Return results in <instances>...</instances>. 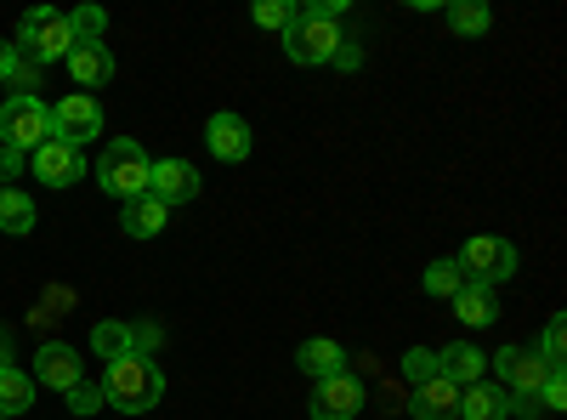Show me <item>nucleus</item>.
I'll return each instance as SVG.
<instances>
[{"label":"nucleus","instance_id":"obj_1","mask_svg":"<svg viewBox=\"0 0 567 420\" xmlns=\"http://www.w3.org/2000/svg\"><path fill=\"white\" fill-rule=\"evenodd\" d=\"M103 398H109L114 409H125V414H148V409H159V398H165V369H159L154 358L131 352V358H120V363L103 369Z\"/></svg>","mask_w":567,"mask_h":420},{"label":"nucleus","instance_id":"obj_2","mask_svg":"<svg viewBox=\"0 0 567 420\" xmlns=\"http://www.w3.org/2000/svg\"><path fill=\"white\" fill-rule=\"evenodd\" d=\"M18 58H29V63H69V52H74V34H69V18L58 12V7H34V12H23V23H18Z\"/></svg>","mask_w":567,"mask_h":420},{"label":"nucleus","instance_id":"obj_3","mask_svg":"<svg viewBox=\"0 0 567 420\" xmlns=\"http://www.w3.org/2000/svg\"><path fill=\"white\" fill-rule=\"evenodd\" d=\"M148 154H142V143L136 136H114V143L103 148V160H97V182H103V194H114L120 205L125 199H142L148 194Z\"/></svg>","mask_w":567,"mask_h":420},{"label":"nucleus","instance_id":"obj_4","mask_svg":"<svg viewBox=\"0 0 567 420\" xmlns=\"http://www.w3.org/2000/svg\"><path fill=\"white\" fill-rule=\"evenodd\" d=\"M341 23H329V18H312V12H301L296 7V18H290V29H284V58H290L296 69H323L329 58L341 52Z\"/></svg>","mask_w":567,"mask_h":420},{"label":"nucleus","instance_id":"obj_5","mask_svg":"<svg viewBox=\"0 0 567 420\" xmlns=\"http://www.w3.org/2000/svg\"><path fill=\"white\" fill-rule=\"evenodd\" d=\"M52 103L45 98H7L0 103V148L34 154L40 143H52Z\"/></svg>","mask_w":567,"mask_h":420},{"label":"nucleus","instance_id":"obj_6","mask_svg":"<svg viewBox=\"0 0 567 420\" xmlns=\"http://www.w3.org/2000/svg\"><path fill=\"white\" fill-rule=\"evenodd\" d=\"M159 341H165V330L154 318H103L97 330H91V352H97L103 363H120V358H131V352H142V358H154L159 352Z\"/></svg>","mask_w":567,"mask_h":420},{"label":"nucleus","instance_id":"obj_7","mask_svg":"<svg viewBox=\"0 0 567 420\" xmlns=\"http://www.w3.org/2000/svg\"><path fill=\"white\" fill-rule=\"evenodd\" d=\"M454 262L465 267L471 285H488V290L505 285V278H516V245H511V239H494V233H477V239H465Z\"/></svg>","mask_w":567,"mask_h":420},{"label":"nucleus","instance_id":"obj_8","mask_svg":"<svg viewBox=\"0 0 567 420\" xmlns=\"http://www.w3.org/2000/svg\"><path fill=\"white\" fill-rule=\"evenodd\" d=\"M488 363H494V381H499L511 398H539V387H545V376H550L545 358H539L534 347H499Z\"/></svg>","mask_w":567,"mask_h":420},{"label":"nucleus","instance_id":"obj_9","mask_svg":"<svg viewBox=\"0 0 567 420\" xmlns=\"http://www.w3.org/2000/svg\"><path fill=\"white\" fill-rule=\"evenodd\" d=\"M52 131L63 136V143L85 148L91 136H103V103L91 98V91H69L63 103H52Z\"/></svg>","mask_w":567,"mask_h":420},{"label":"nucleus","instance_id":"obj_10","mask_svg":"<svg viewBox=\"0 0 567 420\" xmlns=\"http://www.w3.org/2000/svg\"><path fill=\"white\" fill-rule=\"evenodd\" d=\"M199 188H205V176H199L194 160H154V165H148V194H154L165 211L199 199Z\"/></svg>","mask_w":567,"mask_h":420},{"label":"nucleus","instance_id":"obj_11","mask_svg":"<svg viewBox=\"0 0 567 420\" xmlns=\"http://www.w3.org/2000/svg\"><path fill=\"white\" fill-rule=\"evenodd\" d=\"M29 171L45 182V188H74V182L85 176V148L52 136V143H40V148L29 154Z\"/></svg>","mask_w":567,"mask_h":420},{"label":"nucleus","instance_id":"obj_12","mask_svg":"<svg viewBox=\"0 0 567 420\" xmlns=\"http://www.w3.org/2000/svg\"><path fill=\"white\" fill-rule=\"evenodd\" d=\"M205 148H210L221 165H245V160H250V148H256V143H250L245 114H227V109H221V114H210V120H205Z\"/></svg>","mask_w":567,"mask_h":420},{"label":"nucleus","instance_id":"obj_13","mask_svg":"<svg viewBox=\"0 0 567 420\" xmlns=\"http://www.w3.org/2000/svg\"><path fill=\"white\" fill-rule=\"evenodd\" d=\"M358 409H363V381L352 376V369L318 381V392H312V420H352Z\"/></svg>","mask_w":567,"mask_h":420},{"label":"nucleus","instance_id":"obj_14","mask_svg":"<svg viewBox=\"0 0 567 420\" xmlns=\"http://www.w3.org/2000/svg\"><path fill=\"white\" fill-rule=\"evenodd\" d=\"M74 381H85V376H80V352L63 347V341H45V347L34 352V387H58V392H69Z\"/></svg>","mask_w":567,"mask_h":420},{"label":"nucleus","instance_id":"obj_15","mask_svg":"<svg viewBox=\"0 0 567 420\" xmlns=\"http://www.w3.org/2000/svg\"><path fill=\"white\" fill-rule=\"evenodd\" d=\"M437 376L454 387H477V381H488V352H477L471 341H454L437 352Z\"/></svg>","mask_w":567,"mask_h":420},{"label":"nucleus","instance_id":"obj_16","mask_svg":"<svg viewBox=\"0 0 567 420\" xmlns=\"http://www.w3.org/2000/svg\"><path fill=\"white\" fill-rule=\"evenodd\" d=\"M352 358H347V347L341 341H323V336H312V341H301L296 347V369L301 376H312V381H329V376H341Z\"/></svg>","mask_w":567,"mask_h":420},{"label":"nucleus","instance_id":"obj_17","mask_svg":"<svg viewBox=\"0 0 567 420\" xmlns=\"http://www.w3.org/2000/svg\"><path fill=\"white\" fill-rule=\"evenodd\" d=\"M409 409H414V420H460V387L443 381V376H432L425 387H414Z\"/></svg>","mask_w":567,"mask_h":420},{"label":"nucleus","instance_id":"obj_18","mask_svg":"<svg viewBox=\"0 0 567 420\" xmlns=\"http://www.w3.org/2000/svg\"><path fill=\"white\" fill-rule=\"evenodd\" d=\"M505 414H511V392L499 381L460 387V420H505Z\"/></svg>","mask_w":567,"mask_h":420},{"label":"nucleus","instance_id":"obj_19","mask_svg":"<svg viewBox=\"0 0 567 420\" xmlns=\"http://www.w3.org/2000/svg\"><path fill=\"white\" fill-rule=\"evenodd\" d=\"M69 74H74L80 91L109 85V80H114V52H109L103 40H97V45H74V52H69Z\"/></svg>","mask_w":567,"mask_h":420},{"label":"nucleus","instance_id":"obj_20","mask_svg":"<svg viewBox=\"0 0 567 420\" xmlns=\"http://www.w3.org/2000/svg\"><path fill=\"white\" fill-rule=\"evenodd\" d=\"M165 222H171V211H165L154 194L125 199V211H120V227L131 233V239H154V233H165Z\"/></svg>","mask_w":567,"mask_h":420},{"label":"nucleus","instance_id":"obj_21","mask_svg":"<svg viewBox=\"0 0 567 420\" xmlns=\"http://www.w3.org/2000/svg\"><path fill=\"white\" fill-rule=\"evenodd\" d=\"M454 313H460L465 330H488V324H499V301H494L488 285H465V290L454 296Z\"/></svg>","mask_w":567,"mask_h":420},{"label":"nucleus","instance_id":"obj_22","mask_svg":"<svg viewBox=\"0 0 567 420\" xmlns=\"http://www.w3.org/2000/svg\"><path fill=\"white\" fill-rule=\"evenodd\" d=\"M40 216H34V199L23 188H0V233H12V239H23V233H34Z\"/></svg>","mask_w":567,"mask_h":420},{"label":"nucleus","instance_id":"obj_23","mask_svg":"<svg viewBox=\"0 0 567 420\" xmlns=\"http://www.w3.org/2000/svg\"><path fill=\"white\" fill-rule=\"evenodd\" d=\"M34 403V376H29V369H18V363H7V369H0V414H23Z\"/></svg>","mask_w":567,"mask_h":420},{"label":"nucleus","instance_id":"obj_24","mask_svg":"<svg viewBox=\"0 0 567 420\" xmlns=\"http://www.w3.org/2000/svg\"><path fill=\"white\" fill-rule=\"evenodd\" d=\"M465 285H471V278H465V267L454 256H437L432 267H425V296H437V301H454Z\"/></svg>","mask_w":567,"mask_h":420},{"label":"nucleus","instance_id":"obj_25","mask_svg":"<svg viewBox=\"0 0 567 420\" xmlns=\"http://www.w3.org/2000/svg\"><path fill=\"white\" fill-rule=\"evenodd\" d=\"M63 18H69L74 45H97L103 29H109V12H103V7H74V12H63Z\"/></svg>","mask_w":567,"mask_h":420},{"label":"nucleus","instance_id":"obj_26","mask_svg":"<svg viewBox=\"0 0 567 420\" xmlns=\"http://www.w3.org/2000/svg\"><path fill=\"white\" fill-rule=\"evenodd\" d=\"M488 7H483V0H454V7H449V29L454 34H488Z\"/></svg>","mask_w":567,"mask_h":420},{"label":"nucleus","instance_id":"obj_27","mask_svg":"<svg viewBox=\"0 0 567 420\" xmlns=\"http://www.w3.org/2000/svg\"><path fill=\"white\" fill-rule=\"evenodd\" d=\"M398 369H403V381H409V387H425V381L437 376V352H432V347H409Z\"/></svg>","mask_w":567,"mask_h":420},{"label":"nucleus","instance_id":"obj_28","mask_svg":"<svg viewBox=\"0 0 567 420\" xmlns=\"http://www.w3.org/2000/svg\"><path fill=\"white\" fill-rule=\"evenodd\" d=\"M539 358H545V369H561L567 363V324L561 318H550L545 324V336H539V347H534Z\"/></svg>","mask_w":567,"mask_h":420},{"label":"nucleus","instance_id":"obj_29","mask_svg":"<svg viewBox=\"0 0 567 420\" xmlns=\"http://www.w3.org/2000/svg\"><path fill=\"white\" fill-rule=\"evenodd\" d=\"M250 18H256V29H290V18H296V0H256L250 7Z\"/></svg>","mask_w":567,"mask_h":420},{"label":"nucleus","instance_id":"obj_30","mask_svg":"<svg viewBox=\"0 0 567 420\" xmlns=\"http://www.w3.org/2000/svg\"><path fill=\"white\" fill-rule=\"evenodd\" d=\"M63 403H69L74 414H97V409H109V398H103V381H74V387L63 392Z\"/></svg>","mask_w":567,"mask_h":420},{"label":"nucleus","instance_id":"obj_31","mask_svg":"<svg viewBox=\"0 0 567 420\" xmlns=\"http://www.w3.org/2000/svg\"><path fill=\"white\" fill-rule=\"evenodd\" d=\"M12 98H40V63H29V58H18V69H12Z\"/></svg>","mask_w":567,"mask_h":420},{"label":"nucleus","instance_id":"obj_32","mask_svg":"<svg viewBox=\"0 0 567 420\" xmlns=\"http://www.w3.org/2000/svg\"><path fill=\"white\" fill-rule=\"evenodd\" d=\"M539 409H550V414L567 409V376H561V369H550V376H545V387H539Z\"/></svg>","mask_w":567,"mask_h":420},{"label":"nucleus","instance_id":"obj_33","mask_svg":"<svg viewBox=\"0 0 567 420\" xmlns=\"http://www.w3.org/2000/svg\"><path fill=\"white\" fill-rule=\"evenodd\" d=\"M329 69H341V74H358V69H363V52H358V40H341V52L329 58Z\"/></svg>","mask_w":567,"mask_h":420},{"label":"nucleus","instance_id":"obj_34","mask_svg":"<svg viewBox=\"0 0 567 420\" xmlns=\"http://www.w3.org/2000/svg\"><path fill=\"white\" fill-rule=\"evenodd\" d=\"M12 69H18V45H12V40H0V85L12 80Z\"/></svg>","mask_w":567,"mask_h":420},{"label":"nucleus","instance_id":"obj_35","mask_svg":"<svg viewBox=\"0 0 567 420\" xmlns=\"http://www.w3.org/2000/svg\"><path fill=\"white\" fill-rule=\"evenodd\" d=\"M29 165V154H18V148H0V176H18Z\"/></svg>","mask_w":567,"mask_h":420},{"label":"nucleus","instance_id":"obj_36","mask_svg":"<svg viewBox=\"0 0 567 420\" xmlns=\"http://www.w3.org/2000/svg\"><path fill=\"white\" fill-rule=\"evenodd\" d=\"M7 363H12V336L0 330V369H7Z\"/></svg>","mask_w":567,"mask_h":420},{"label":"nucleus","instance_id":"obj_37","mask_svg":"<svg viewBox=\"0 0 567 420\" xmlns=\"http://www.w3.org/2000/svg\"><path fill=\"white\" fill-rule=\"evenodd\" d=\"M0 420H7V414H0Z\"/></svg>","mask_w":567,"mask_h":420}]
</instances>
